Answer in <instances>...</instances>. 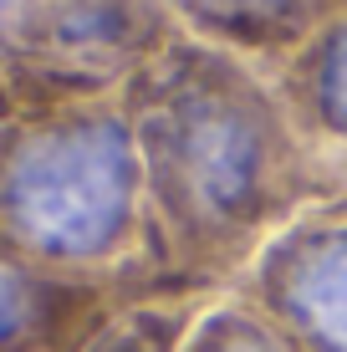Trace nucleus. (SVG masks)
I'll use <instances>...</instances> for the list:
<instances>
[{
    "label": "nucleus",
    "instance_id": "7",
    "mask_svg": "<svg viewBox=\"0 0 347 352\" xmlns=\"http://www.w3.org/2000/svg\"><path fill=\"white\" fill-rule=\"evenodd\" d=\"M179 36L220 46L271 72L296 52L342 0H164Z\"/></svg>",
    "mask_w": 347,
    "mask_h": 352
},
{
    "label": "nucleus",
    "instance_id": "6",
    "mask_svg": "<svg viewBox=\"0 0 347 352\" xmlns=\"http://www.w3.org/2000/svg\"><path fill=\"white\" fill-rule=\"evenodd\" d=\"M266 77L322 174L347 168V0Z\"/></svg>",
    "mask_w": 347,
    "mask_h": 352
},
{
    "label": "nucleus",
    "instance_id": "9",
    "mask_svg": "<svg viewBox=\"0 0 347 352\" xmlns=\"http://www.w3.org/2000/svg\"><path fill=\"white\" fill-rule=\"evenodd\" d=\"M184 352H306V347L286 337L256 301H220L194 317Z\"/></svg>",
    "mask_w": 347,
    "mask_h": 352
},
{
    "label": "nucleus",
    "instance_id": "10",
    "mask_svg": "<svg viewBox=\"0 0 347 352\" xmlns=\"http://www.w3.org/2000/svg\"><path fill=\"white\" fill-rule=\"evenodd\" d=\"M0 118H5V107H0Z\"/></svg>",
    "mask_w": 347,
    "mask_h": 352
},
{
    "label": "nucleus",
    "instance_id": "3",
    "mask_svg": "<svg viewBox=\"0 0 347 352\" xmlns=\"http://www.w3.org/2000/svg\"><path fill=\"white\" fill-rule=\"evenodd\" d=\"M179 41L164 0H0V107L102 102Z\"/></svg>",
    "mask_w": 347,
    "mask_h": 352
},
{
    "label": "nucleus",
    "instance_id": "1",
    "mask_svg": "<svg viewBox=\"0 0 347 352\" xmlns=\"http://www.w3.org/2000/svg\"><path fill=\"white\" fill-rule=\"evenodd\" d=\"M143 159L148 276L159 296L250 276L327 174L260 67L179 36L123 92Z\"/></svg>",
    "mask_w": 347,
    "mask_h": 352
},
{
    "label": "nucleus",
    "instance_id": "4",
    "mask_svg": "<svg viewBox=\"0 0 347 352\" xmlns=\"http://www.w3.org/2000/svg\"><path fill=\"white\" fill-rule=\"evenodd\" d=\"M245 291L306 352H347V194L296 214L250 265Z\"/></svg>",
    "mask_w": 347,
    "mask_h": 352
},
{
    "label": "nucleus",
    "instance_id": "5",
    "mask_svg": "<svg viewBox=\"0 0 347 352\" xmlns=\"http://www.w3.org/2000/svg\"><path fill=\"white\" fill-rule=\"evenodd\" d=\"M138 296L123 281H77L0 256V352H82Z\"/></svg>",
    "mask_w": 347,
    "mask_h": 352
},
{
    "label": "nucleus",
    "instance_id": "8",
    "mask_svg": "<svg viewBox=\"0 0 347 352\" xmlns=\"http://www.w3.org/2000/svg\"><path fill=\"white\" fill-rule=\"evenodd\" d=\"M194 317V296H148L123 307L82 352H184Z\"/></svg>",
    "mask_w": 347,
    "mask_h": 352
},
{
    "label": "nucleus",
    "instance_id": "2",
    "mask_svg": "<svg viewBox=\"0 0 347 352\" xmlns=\"http://www.w3.org/2000/svg\"><path fill=\"white\" fill-rule=\"evenodd\" d=\"M0 256L159 296L143 159L123 97L0 118Z\"/></svg>",
    "mask_w": 347,
    "mask_h": 352
}]
</instances>
